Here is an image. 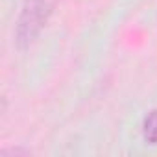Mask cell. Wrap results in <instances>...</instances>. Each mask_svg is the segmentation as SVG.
I'll return each instance as SVG.
<instances>
[{"label":"cell","instance_id":"obj_1","mask_svg":"<svg viewBox=\"0 0 157 157\" xmlns=\"http://www.w3.org/2000/svg\"><path fill=\"white\" fill-rule=\"evenodd\" d=\"M57 2L59 0H24L13 33L15 46L21 52L28 50L35 43L39 33L48 24Z\"/></svg>","mask_w":157,"mask_h":157},{"label":"cell","instance_id":"obj_2","mask_svg":"<svg viewBox=\"0 0 157 157\" xmlns=\"http://www.w3.org/2000/svg\"><path fill=\"white\" fill-rule=\"evenodd\" d=\"M142 135L144 140L150 144H157V109L150 111L142 122Z\"/></svg>","mask_w":157,"mask_h":157}]
</instances>
